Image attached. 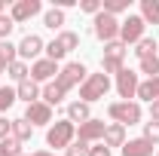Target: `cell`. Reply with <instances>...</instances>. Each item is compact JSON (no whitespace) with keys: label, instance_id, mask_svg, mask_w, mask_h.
Listing matches in <instances>:
<instances>
[{"label":"cell","instance_id":"6da1fadb","mask_svg":"<svg viewBox=\"0 0 159 156\" xmlns=\"http://www.w3.org/2000/svg\"><path fill=\"white\" fill-rule=\"evenodd\" d=\"M74 141H77V126H74L67 117L58 119V122H52L49 132H46V144L55 147V150H67Z\"/></svg>","mask_w":159,"mask_h":156},{"label":"cell","instance_id":"7a4b0ae2","mask_svg":"<svg viewBox=\"0 0 159 156\" xmlns=\"http://www.w3.org/2000/svg\"><path fill=\"white\" fill-rule=\"evenodd\" d=\"M107 117L119 126H138L144 119V110L138 101H113V104H107Z\"/></svg>","mask_w":159,"mask_h":156},{"label":"cell","instance_id":"3957f363","mask_svg":"<svg viewBox=\"0 0 159 156\" xmlns=\"http://www.w3.org/2000/svg\"><path fill=\"white\" fill-rule=\"evenodd\" d=\"M110 77L107 74H89L86 77V83L80 86V101H86V104H95V101H101V98L110 92Z\"/></svg>","mask_w":159,"mask_h":156},{"label":"cell","instance_id":"277c9868","mask_svg":"<svg viewBox=\"0 0 159 156\" xmlns=\"http://www.w3.org/2000/svg\"><path fill=\"white\" fill-rule=\"evenodd\" d=\"M86 77H89V71H86V64H83V61H67V64L58 71L55 83H58L64 92H70L74 86H83V83H86Z\"/></svg>","mask_w":159,"mask_h":156},{"label":"cell","instance_id":"5b68a950","mask_svg":"<svg viewBox=\"0 0 159 156\" xmlns=\"http://www.w3.org/2000/svg\"><path fill=\"white\" fill-rule=\"evenodd\" d=\"M92 31H95V37L101 43H113V40H119V19L116 16H107L101 9L98 16L92 19Z\"/></svg>","mask_w":159,"mask_h":156},{"label":"cell","instance_id":"8992f818","mask_svg":"<svg viewBox=\"0 0 159 156\" xmlns=\"http://www.w3.org/2000/svg\"><path fill=\"white\" fill-rule=\"evenodd\" d=\"M144 31H147V25H144V19H141V16H129V19L119 21V40H122L125 46H129V43L135 46L138 40H144V37H147Z\"/></svg>","mask_w":159,"mask_h":156},{"label":"cell","instance_id":"52a82bcc","mask_svg":"<svg viewBox=\"0 0 159 156\" xmlns=\"http://www.w3.org/2000/svg\"><path fill=\"white\" fill-rule=\"evenodd\" d=\"M116 92L122 101H135V95H138V86H141V80H138V71H129V67H122L116 74Z\"/></svg>","mask_w":159,"mask_h":156},{"label":"cell","instance_id":"ba28073f","mask_svg":"<svg viewBox=\"0 0 159 156\" xmlns=\"http://www.w3.org/2000/svg\"><path fill=\"white\" fill-rule=\"evenodd\" d=\"M43 12V3L40 0H16L12 6H9V19L16 21V25H25V21H31L34 16Z\"/></svg>","mask_w":159,"mask_h":156},{"label":"cell","instance_id":"9c48e42d","mask_svg":"<svg viewBox=\"0 0 159 156\" xmlns=\"http://www.w3.org/2000/svg\"><path fill=\"white\" fill-rule=\"evenodd\" d=\"M104 129H107V122L98 117L86 119L83 126H77V141H86V144H101L104 141Z\"/></svg>","mask_w":159,"mask_h":156},{"label":"cell","instance_id":"30bf717a","mask_svg":"<svg viewBox=\"0 0 159 156\" xmlns=\"http://www.w3.org/2000/svg\"><path fill=\"white\" fill-rule=\"evenodd\" d=\"M16 49H19V58L28 61L31 58V64L40 58V52H46V43H43V37H37V34H25V37L16 43Z\"/></svg>","mask_w":159,"mask_h":156},{"label":"cell","instance_id":"8fae6325","mask_svg":"<svg viewBox=\"0 0 159 156\" xmlns=\"http://www.w3.org/2000/svg\"><path fill=\"white\" fill-rule=\"evenodd\" d=\"M58 71H61V67L55 64V61H49V58H37L34 64H31V80L46 86V83H52V80L58 77Z\"/></svg>","mask_w":159,"mask_h":156},{"label":"cell","instance_id":"7c38bea8","mask_svg":"<svg viewBox=\"0 0 159 156\" xmlns=\"http://www.w3.org/2000/svg\"><path fill=\"white\" fill-rule=\"evenodd\" d=\"M25 119H28L31 126H52V107L43 104V101H34V104H28Z\"/></svg>","mask_w":159,"mask_h":156},{"label":"cell","instance_id":"4fadbf2b","mask_svg":"<svg viewBox=\"0 0 159 156\" xmlns=\"http://www.w3.org/2000/svg\"><path fill=\"white\" fill-rule=\"evenodd\" d=\"M122 156H156V147L144 138H132L122 144Z\"/></svg>","mask_w":159,"mask_h":156},{"label":"cell","instance_id":"5bb4252c","mask_svg":"<svg viewBox=\"0 0 159 156\" xmlns=\"http://www.w3.org/2000/svg\"><path fill=\"white\" fill-rule=\"evenodd\" d=\"M40 92H43V86H40V83H34V80H25V83H19V86H16V98H19V101H25V104L40 101Z\"/></svg>","mask_w":159,"mask_h":156},{"label":"cell","instance_id":"9a60e30c","mask_svg":"<svg viewBox=\"0 0 159 156\" xmlns=\"http://www.w3.org/2000/svg\"><path fill=\"white\" fill-rule=\"evenodd\" d=\"M104 147H122L125 144V126H119V122H107V129H104V141H101Z\"/></svg>","mask_w":159,"mask_h":156},{"label":"cell","instance_id":"2e32d148","mask_svg":"<svg viewBox=\"0 0 159 156\" xmlns=\"http://www.w3.org/2000/svg\"><path fill=\"white\" fill-rule=\"evenodd\" d=\"M141 101H147V104H153L159 98V77H150V80H141V86H138V95Z\"/></svg>","mask_w":159,"mask_h":156},{"label":"cell","instance_id":"e0dca14e","mask_svg":"<svg viewBox=\"0 0 159 156\" xmlns=\"http://www.w3.org/2000/svg\"><path fill=\"white\" fill-rule=\"evenodd\" d=\"M64 95H67V92H64L58 83L52 80V83H46V86H43V92H40V101L52 107V104H61V101H64Z\"/></svg>","mask_w":159,"mask_h":156},{"label":"cell","instance_id":"ac0fdd59","mask_svg":"<svg viewBox=\"0 0 159 156\" xmlns=\"http://www.w3.org/2000/svg\"><path fill=\"white\" fill-rule=\"evenodd\" d=\"M67 119H70V122H74V126H83V122H86V119H92V110H89V104H86V101H70V104H67Z\"/></svg>","mask_w":159,"mask_h":156},{"label":"cell","instance_id":"d6986e66","mask_svg":"<svg viewBox=\"0 0 159 156\" xmlns=\"http://www.w3.org/2000/svg\"><path fill=\"white\" fill-rule=\"evenodd\" d=\"M64 21H67V16H64V9H58V6H52V9L43 12V25H46L49 31H58V34H61Z\"/></svg>","mask_w":159,"mask_h":156},{"label":"cell","instance_id":"ffe728a7","mask_svg":"<svg viewBox=\"0 0 159 156\" xmlns=\"http://www.w3.org/2000/svg\"><path fill=\"white\" fill-rule=\"evenodd\" d=\"M6 77L9 80H16V86H19V83H25V80H31V64H28V61H12V64H9V67H6Z\"/></svg>","mask_w":159,"mask_h":156},{"label":"cell","instance_id":"44dd1931","mask_svg":"<svg viewBox=\"0 0 159 156\" xmlns=\"http://www.w3.org/2000/svg\"><path fill=\"white\" fill-rule=\"evenodd\" d=\"M31 135H34V126H31V122H28L25 117L12 119V138H16L19 144H25V141H31Z\"/></svg>","mask_w":159,"mask_h":156},{"label":"cell","instance_id":"7402d4cb","mask_svg":"<svg viewBox=\"0 0 159 156\" xmlns=\"http://www.w3.org/2000/svg\"><path fill=\"white\" fill-rule=\"evenodd\" d=\"M141 19L144 25H159V0H141Z\"/></svg>","mask_w":159,"mask_h":156},{"label":"cell","instance_id":"603a6c76","mask_svg":"<svg viewBox=\"0 0 159 156\" xmlns=\"http://www.w3.org/2000/svg\"><path fill=\"white\" fill-rule=\"evenodd\" d=\"M156 49H159V43H156V37H144V40H138L135 43V55H138V61L141 58H150V55H156Z\"/></svg>","mask_w":159,"mask_h":156},{"label":"cell","instance_id":"cb8c5ba5","mask_svg":"<svg viewBox=\"0 0 159 156\" xmlns=\"http://www.w3.org/2000/svg\"><path fill=\"white\" fill-rule=\"evenodd\" d=\"M55 40L61 43V49H64V52H74V49L80 46V34H77V31H61Z\"/></svg>","mask_w":159,"mask_h":156},{"label":"cell","instance_id":"d4e9b609","mask_svg":"<svg viewBox=\"0 0 159 156\" xmlns=\"http://www.w3.org/2000/svg\"><path fill=\"white\" fill-rule=\"evenodd\" d=\"M138 71H141V74H147V80H150V77H159V55L141 58L138 61Z\"/></svg>","mask_w":159,"mask_h":156},{"label":"cell","instance_id":"484cf974","mask_svg":"<svg viewBox=\"0 0 159 156\" xmlns=\"http://www.w3.org/2000/svg\"><path fill=\"white\" fill-rule=\"evenodd\" d=\"M125 43L122 40H113V43H104V58H122L125 61Z\"/></svg>","mask_w":159,"mask_h":156},{"label":"cell","instance_id":"4316f807","mask_svg":"<svg viewBox=\"0 0 159 156\" xmlns=\"http://www.w3.org/2000/svg\"><path fill=\"white\" fill-rule=\"evenodd\" d=\"M0 58L6 61V67H9L12 61H19V49H16V43H9V40H0Z\"/></svg>","mask_w":159,"mask_h":156},{"label":"cell","instance_id":"83f0119b","mask_svg":"<svg viewBox=\"0 0 159 156\" xmlns=\"http://www.w3.org/2000/svg\"><path fill=\"white\" fill-rule=\"evenodd\" d=\"M16 101H19V98H16V89H12V86H0V113H6Z\"/></svg>","mask_w":159,"mask_h":156},{"label":"cell","instance_id":"f1b7e54d","mask_svg":"<svg viewBox=\"0 0 159 156\" xmlns=\"http://www.w3.org/2000/svg\"><path fill=\"white\" fill-rule=\"evenodd\" d=\"M101 9H104L107 16H119V12L129 9V0H101Z\"/></svg>","mask_w":159,"mask_h":156},{"label":"cell","instance_id":"f546056e","mask_svg":"<svg viewBox=\"0 0 159 156\" xmlns=\"http://www.w3.org/2000/svg\"><path fill=\"white\" fill-rule=\"evenodd\" d=\"M0 156H21V144L16 138H3L0 141Z\"/></svg>","mask_w":159,"mask_h":156},{"label":"cell","instance_id":"4dcf8cb0","mask_svg":"<svg viewBox=\"0 0 159 156\" xmlns=\"http://www.w3.org/2000/svg\"><path fill=\"white\" fill-rule=\"evenodd\" d=\"M122 67H125V61H122V58H101V74H107V77H110V74L116 77Z\"/></svg>","mask_w":159,"mask_h":156},{"label":"cell","instance_id":"1f68e13d","mask_svg":"<svg viewBox=\"0 0 159 156\" xmlns=\"http://www.w3.org/2000/svg\"><path fill=\"white\" fill-rule=\"evenodd\" d=\"M144 141H150V144H153V147H159V122H153V119H150V122H144Z\"/></svg>","mask_w":159,"mask_h":156},{"label":"cell","instance_id":"d6a6232c","mask_svg":"<svg viewBox=\"0 0 159 156\" xmlns=\"http://www.w3.org/2000/svg\"><path fill=\"white\" fill-rule=\"evenodd\" d=\"M64 55H67V52L61 49V43H58V40H52V43H46V58H49V61H55V64H58V61L64 58Z\"/></svg>","mask_w":159,"mask_h":156},{"label":"cell","instance_id":"836d02e7","mask_svg":"<svg viewBox=\"0 0 159 156\" xmlns=\"http://www.w3.org/2000/svg\"><path fill=\"white\" fill-rule=\"evenodd\" d=\"M64 156H89V144H86V141H74V144L64 150Z\"/></svg>","mask_w":159,"mask_h":156},{"label":"cell","instance_id":"e575fe53","mask_svg":"<svg viewBox=\"0 0 159 156\" xmlns=\"http://www.w3.org/2000/svg\"><path fill=\"white\" fill-rule=\"evenodd\" d=\"M80 9H83L86 16H92V19H95V16L101 12V0H83V3H80Z\"/></svg>","mask_w":159,"mask_h":156},{"label":"cell","instance_id":"d590c367","mask_svg":"<svg viewBox=\"0 0 159 156\" xmlns=\"http://www.w3.org/2000/svg\"><path fill=\"white\" fill-rule=\"evenodd\" d=\"M12 28H16V21L9 19V16H0V40H9Z\"/></svg>","mask_w":159,"mask_h":156},{"label":"cell","instance_id":"8d00e7d4","mask_svg":"<svg viewBox=\"0 0 159 156\" xmlns=\"http://www.w3.org/2000/svg\"><path fill=\"white\" fill-rule=\"evenodd\" d=\"M3 138H12V119H6V117H0V141Z\"/></svg>","mask_w":159,"mask_h":156},{"label":"cell","instance_id":"74e56055","mask_svg":"<svg viewBox=\"0 0 159 156\" xmlns=\"http://www.w3.org/2000/svg\"><path fill=\"white\" fill-rule=\"evenodd\" d=\"M89 156H110V147H104V144H95V147H89Z\"/></svg>","mask_w":159,"mask_h":156},{"label":"cell","instance_id":"f35d334b","mask_svg":"<svg viewBox=\"0 0 159 156\" xmlns=\"http://www.w3.org/2000/svg\"><path fill=\"white\" fill-rule=\"evenodd\" d=\"M150 119H153V122H159V98L150 104Z\"/></svg>","mask_w":159,"mask_h":156},{"label":"cell","instance_id":"ab89813d","mask_svg":"<svg viewBox=\"0 0 159 156\" xmlns=\"http://www.w3.org/2000/svg\"><path fill=\"white\" fill-rule=\"evenodd\" d=\"M31 156H55L52 150H37V153H31Z\"/></svg>","mask_w":159,"mask_h":156},{"label":"cell","instance_id":"60d3db41","mask_svg":"<svg viewBox=\"0 0 159 156\" xmlns=\"http://www.w3.org/2000/svg\"><path fill=\"white\" fill-rule=\"evenodd\" d=\"M0 16H6V0H0Z\"/></svg>","mask_w":159,"mask_h":156},{"label":"cell","instance_id":"b9f144b4","mask_svg":"<svg viewBox=\"0 0 159 156\" xmlns=\"http://www.w3.org/2000/svg\"><path fill=\"white\" fill-rule=\"evenodd\" d=\"M0 74H6V61L0 58Z\"/></svg>","mask_w":159,"mask_h":156},{"label":"cell","instance_id":"7bdbcfd3","mask_svg":"<svg viewBox=\"0 0 159 156\" xmlns=\"http://www.w3.org/2000/svg\"><path fill=\"white\" fill-rule=\"evenodd\" d=\"M156 156H159V150H156Z\"/></svg>","mask_w":159,"mask_h":156},{"label":"cell","instance_id":"ee69618b","mask_svg":"<svg viewBox=\"0 0 159 156\" xmlns=\"http://www.w3.org/2000/svg\"><path fill=\"white\" fill-rule=\"evenodd\" d=\"M21 156H25V153H21Z\"/></svg>","mask_w":159,"mask_h":156}]
</instances>
